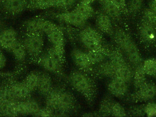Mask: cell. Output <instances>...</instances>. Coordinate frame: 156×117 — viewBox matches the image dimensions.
<instances>
[{"label":"cell","instance_id":"1","mask_svg":"<svg viewBox=\"0 0 156 117\" xmlns=\"http://www.w3.org/2000/svg\"><path fill=\"white\" fill-rule=\"evenodd\" d=\"M115 38L128 60L137 66L141 64V57L138 48L128 34L123 30L119 29L115 34Z\"/></svg>","mask_w":156,"mask_h":117},{"label":"cell","instance_id":"2","mask_svg":"<svg viewBox=\"0 0 156 117\" xmlns=\"http://www.w3.org/2000/svg\"><path fill=\"white\" fill-rule=\"evenodd\" d=\"M80 40L89 50L101 49L102 39L100 33L91 27L84 28L80 34Z\"/></svg>","mask_w":156,"mask_h":117},{"label":"cell","instance_id":"3","mask_svg":"<svg viewBox=\"0 0 156 117\" xmlns=\"http://www.w3.org/2000/svg\"><path fill=\"white\" fill-rule=\"evenodd\" d=\"M22 42L27 55L30 57H36L42 52L44 40L41 34H27Z\"/></svg>","mask_w":156,"mask_h":117},{"label":"cell","instance_id":"4","mask_svg":"<svg viewBox=\"0 0 156 117\" xmlns=\"http://www.w3.org/2000/svg\"><path fill=\"white\" fill-rule=\"evenodd\" d=\"M69 79L73 87L79 93L85 95L91 92V82L84 74L79 71H74L70 74Z\"/></svg>","mask_w":156,"mask_h":117},{"label":"cell","instance_id":"5","mask_svg":"<svg viewBox=\"0 0 156 117\" xmlns=\"http://www.w3.org/2000/svg\"><path fill=\"white\" fill-rule=\"evenodd\" d=\"M17 40V32L14 28L8 27L0 33V47L6 51L10 52Z\"/></svg>","mask_w":156,"mask_h":117},{"label":"cell","instance_id":"6","mask_svg":"<svg viewBox=\"0 0 156 117\" xmlns=\"http://www.w3.org/2000/svg\"><path fill=\"white\" fill-rule=\"evenodd\" d=\"M16 108L19 115H35L41 108L36 100L30 97L16 102Z\"/></svg>","mask_w":156,"mask_h":117},{"label":"cell","instance_id":"7","mask_svg":"<svg viewBox=\"0 0 156 117\" xmlns=\"http://www.w3.org/2000/svg\"><path fill=\"white\" fill-rule=\"evenodd\" d=\"M58 17L65 23L77 27L83 26L87 21L75 9L70 12L62 13L58 15Z\"/></svg>","mask_w":156,"mask_h":117},{"label":"cell","instance_id":"8","mask_svg":"<svg viewBox=\"0 0 156 117\" xmlns=\"http://www.w3.org/2000/svg\"><path fill=\"white\" fill-rule=\"evenodd\" d=\"M108 89L114 96L122 97L126 94L128 91V83L121 79L113 77L108 83Z\"/></svg>","mask_w":156,"mask_h":117},{"label":"cell","instance_id":"9","mask_svg":"<svg viewBox=\"0 0 156 117\" xmlns=\"http://www.w3.org/2000/svg\"><path fill=\"white\" fill-rule=\"evenodd\" d=\"M156 95V85L146 82L138 88L135 97L138 101H147L154 98Z\"/></svg>","mask_w":156,"mask_h":117},{"label":"cell","instance_id":"10","mask_svg":"<svg viewBox=\"0 0 156 117\" xmlns=\"http://www.w3.org/2000/svg\"><path fill=\"white\" fill-rule=\"evenodd\" d=\"M2 2L4 10L11 15L20 13L27 5V0H2Z\"/></svg>","mask_w":156,"mask_h":117},{"label":"cell","instance_id":"11","mask_svg":"<svg viewBox=\"0 0 156 117\" xmlns=\"http://www.w3.org/2000/svg\"><path fill=\"white\" fill-rule=\"evenodd\" d=\"M11 92L17 101L25 100L30 97L32 92L23 82H16L12 83L9 86Z\"/></svg>","mask_w":156,"mask_h":117},{"label":"cell","instance_id":"12","mask_svg":"<svg viewBox=\"0 0 156 117\" xmlns=\"http://www.w3.org/2000/svg\"><path fill=\"white\" fill-rule=\"evenodd\" d=\"M139 33L143 41L152 44L156 41V27L143 21L140 25Z\"/></svg>","mask_w":156,"mask_h":117},{"label":"cell","instance_id":"13","mask_svg":"<svg viewBox=\"0 0 156 117\" xmlns=\"http://www.w3.org/2000/svg\"><path fill=\"white\" fill-rule=\"evenodd\" d=\"M115 72L114 77L121 79L128 83L133 78V72L131 67L126 61L114 66Z\"/></svg>","mask_w":156,"mask_h":117},{"label":"cell","instance_id":"14","mask_svg":"<svg viewBox=\"0 0 156 117\" xmlns=\"http://www.w3.org/2000/svg\"><path fill=\"white\" fill-rule=\"evenodd\" d=\"M104 13L110 18L115 21H120L122 18V11L110 0H100Z\"/></svg>","mask_w":156,"mask_h":117},{"label":"cell","instance_id":"15","mask_svg":"<svg viewBox=\"0 0 156 117\" xmlns=\"http://www.w3.org/2000/svg\"><path fill=\"white\" fill-rule=\"evenodd\" d=\"M95 22L98 29L103 33L110 35L112 33L113 28L111 18L105 13L98 14Z\"/></svg>","mask_w":156,"mask_h":117},{"label":"cell","instance_id":"16","mask_svg":"<svg viewBox=\"0 0 156 117\" xmlns=\"http://www.w3.org/2000/svg\"><path fill=\"white\" fill-rule=\"evenodd\" d=\"M74 99L68 92H60L58 110L61 113L67 112L72 109L74 104Z\"/></svg>","mask_w":156,"mask_h":117},{"label":"cell","instance_id":"17","mask_svg":"<svg viewBox=\"0 0 156 117\" xmlns=\"http://www.w3.org/2000/svg\"><path fill=\"white\" fill-rule=\"evenodd\" d=\"M38 63L46 71L54 73H58L62 67L48 54L40 57L38 60Z\"/></svg>","mask_w":156,"mask_h":117},{"label":"cell","instance_id":"18","mask_svg":"<svg viewBox=\"0 0 156 117\" xmlns=\"http://www.w3.org/2000/svg\"><path fill=\"white\" fill-rule=\"evenodd\" d=\"M72 57L75 63L81 69H87L91 65L87 53L79 49H74L72 51Z\"/></svg>","mask_w":156,"mask_h":117},{"label":"cell","instance_id":"19","mask_svg":"<svg viewBox=\"0 0 156 117\" xmlns=\"http://www.w3.org/2000/svg\"><path fill=\"white\" fill-rule=\"evenodd\" d=\"M53 81L49 74L44 72L40 74V81L37 90L39 93L44 95H47L52 90Z\"/></svg>","mask_w":156,"mask_h":117},{"label":"cell","instance_id":"20","mask_svg":"<svg viewBox=\"0 0 156 117\" xmlns=\"http://www.w3.org/2000/svg\"><path fill=\"white\" fill-rule=\"evenodd\" d=\"M17 102H0V115L3 117L18 116Z\"/></svg>","mask_w":156,"mask_h":117},{"label":"cell","instance_id":"21","mask_svg":"<svg viewBox=\"0 0 156 117\" xmlns=\"http://www.w3.org/2000/svg\"><path fill=\"white\" fill-rule=\"evenodd\" d=\"M43 19L34 17L26 21L24 27L27 34H41V24Z\"/></svg>","mask_w":156,"mask_h":117},{"label":"cell","instance_id":"22","mask_svg":"<svg viewBox=\"0 0 156 117\" xmlns=\"http://www.w3.org/2000/svg\"><path fill=\"white\" fill-rule=\"evenodd\" d=\"M40 74L41 73L38 72L33 71L29 73L23 80L24 82L32 93L37 90L40 81Z\"/></svg>","mask_w":156,"mask_h":117},{"label":"cell","instance_id":"23","mask_svg":"<svg viewBox=\"0 0 156 117\" xmlns=\"http://www.w3.org/2000/svg\"><path fill=\"white\" fill-rule=\"evenodd\" d=\"M10 52L12 53L15 60L19 62H23L26 58L27 53L23 43L17 40L12 48Z\"/></svg>","mask_w":156,"mask_h":117},{"label":"cell","instance_id":"24","mask_svg":"<svg viewBox=\"0 0 156 117\" xmlns=\"http://www.w3.org/2000/svg\"><path fill=\"white\" fill-rule=\"evenodd\" d=\"M47 35L48 40L53 46L64 47V35L59 27L48 33Z\"/></svg>","mask_w":156,"mask_h":117},{"label":"cell","instance_id":"25","mask_svg":"<svg viewBox=\"0 0 156 117\" xmlns=\"http://www.w3.org/2000/svg\"><path fill=\"white\" fill-rule=\"evenodd\" d=\"M74 9L87 20L92 16L94 13L91 4L88 3L80 2Z\"/></svg>","mask_w":156,"mask_h":117},{"label":"cell","instance_id":"26","mask_svg":"<svg viewBox=\"0 0 156 117\" xmlns=\"http://www.w3.org/2000/svg\"><path fill=\"white\" fill-rule=\"evenodd\" d=\"M146 74L144 71L142 64L137 65L133 75L134 84L137 89L141 87L146 82Z\"/></svg>","mask_w":156,"mask_h":117},{"label":"cell","instance_id":"27","mask_svg":"<svg viewBox=\"0 0 156 117\" xmlns=\"http://www.w3.org/2000/svg\"><path fill=\"white\" fill-rule=\"evenodd\" d=\"M56 0H32L28 7L32 9H48L55 7Z\"/></svg>","mask_w":156,"mask_h":117},{"label":"cell","instance_id":"28","mask_svg":"<svg viewBox=\"0 0 156 117\" xmlns=\"http://www.w3.org/2000/svg\"><path fill=\"white\" fill-rule=\"evenodd\" d=\"M49 56L62 66L64 61V47L53 46L48 52Z\"/></svg>","mask_w":156,"mask_h":117},{"label":"cell","instance_id":"29","mask_svg":"<svg viewBox=\"0 0 156 117\" xmlns=\"http://www.w3.org/2000/svg\"><path fill=\"white\" fill-rule=\"evenodd\" d=\"M60 91L58 90H53L49 92L46 98V104L48 107L51 109H57L58 106Z\"/></svg>","mask_w":156,"mask_h":117},{"label":"cell","instance_id":"30","mask_svg":"<svg viewBox=\"0 0 156 117\" xmlns=\"http://www.w3.org/2000/svg\"><path fill=\"white\" fill-rule=\"evenodd\" d=\"M101 49L89 50L87 54L92 64L102 62L105 58V55Z\"/></svg>","mask_w":156,"mask_h":117},{"label":"cell","instance_id":"31","mask_svg":"<svg viewBox=\"0 0 156 117\" xmlns=\"http://www.w3.org/2000/svg\"><path fill=\"white\" fill-rule=\"evenodd\" d=\"M142 65L146 75L151 76L156 75V59H147L144 62Z\"/></svg>","mask_w":156,"mask_h":117},{"label":"cell","instance_id":"32","mask_svg":"<svg viewBox=\"0 0 156 117\" xmlns=\"http://www.w3.org/2000/svg\"><path fill=\"white\" fill-rule=\"evenodd\" d=\"M99 71L101 74L103 76L112 78L114 76L115 69L111 61L101 64L99 67Z\"/></svg>","mask_w":156,"mask_h":117},{"label":"cell","instance_id":"33","mask_svg":"<svg viewBox=\"0 0 156 117\" xmlns=\"http://www.w3.org/2000/svg\"><path fill=\"white\" fill-rule=\"evenodd\" d=\"M9 86L0 87V102H16Z\"/></svg>","mask_w":156,"mask_h":117},{"label":"cell","instance_id":"34","mask_svg":"<svg viewBox=\"0 0 156 117\" xmlns=\"http://www.w3.org/2000/svg\"><path fill=\"white\" fill-rule=\"evenodd\" d=\"M143 21L156 27V13L149 7L143 11Z\"/></svg>","mask_w":156,"mask_h":117},{"label":"cell","instance_id":"35","mask_svg":"<svg viewBox=\"0 0 156 117\" xmlns=\"http://www.w3.org/2000/svg\"><path fill=\"white\" fill-rule=\"evenodd\" d=\"M144 0H129L127 5V9L130 13L136 14L139 13L144 3Z\"/></svg>","mask_w":156,"mask_h":117},{"label":"cell","instance_id":"36","mask_svg":"<svg viewBox=\"0 0 156 117\" xmlns=\"http://www.w3.org/2000/svg\"><path fill=\"white\" fill-rule=\"evenodd\" d=\"M111 115L114 117H126V113L123 107L118 103H113L112 108Z\"/></svg>","mask_w":156,"mask_h":117},{"label":"cell","instance_id":"37","mask_svg":"<svg viewBox=\"0 0 156 117\" xmlns=\"http://www.w3.org/2000/svg\"><path fill=\"white\" fill-rule=\"evenodd\" d=\"M58 27L57 25L53 22L43 19L41 24V32L47 35Z\"/></svg>","mask_w":156,"mask_h":117},{"label":"cell","instance_id":"38","mask_svg":"<svg viewBox=\"0 0 156 117\" xmlns=\"http://www.w3.org/2000/svg\"><path fill=\"white\" fill-rule=\"evenodd\" d=\"M77 0H56L55 7L68 9L76 4Z\"/></svg>","mask_w":156,"mask_h":117},{"label":"cell","instance_id":"39","mask_svg":"<svg viewBox=\"0 0 156 117\" xmlns=\"http://www.w3.org/2000/svg\"><path fill=\"white\" fill-rule=\"evenodd\" d=\"M113 103L110 100H105L101 105L100 112L103 116H108V115L111 114L112 108Z\"/></svg>","mask_w":156,"mask_h":117},{"label":"cell","instance_id":"40","mask_svg":"<svg viewBox=\"0 0 156 117\" xmlns=\"http://www.w3.org/2000/svg\"><path fill=\"white\" fill-rule=\"evenodd\" d=\"M144 110L147 117H156V104L149 103L145 106Z\"/></svg>","mask_w":156,"mask_h":117},{"label":"cell","instance_id":"41","mask_svg":"<svg viewBox=\"0 0 156 117\" xmlns=\"http://www.w3.org/2000/svg\"><path fill=\"white\" fill-rule=\"evenodd\" d=\"M110 1L116 5L121 10L122 12H128L126 0H110Z\"/></svg>","mask_w":156,"mask_h":117},{"label":"cell","instance_id":"42","mask_svg":"<svg viewBox=\"0 0 156 117\" xmlns=\"http://www.w3.org/2000/svg\"><path fill=\"white\" fill-rule=\"evenodd\" d=\"M37 117H52L53 116V112L52 109L48 107L40 109L35 115Z\"/></svg>","mask_w":156,"mask_h":117},{"label":"cell","instance_id":"43","mask_svg":"<svg viewBox=\"0 0 156 117\" xmlns=\"http://www.w3.org/2000/svg\"><path fill=\"white\" fill-rule=\"evenodd\" d=\"M7 63V59L5 55L2 51H0V70L3 69Z\"/></svg>","mask_w":156,"mask_h":117},{"label":"cell","instance_id":"44","mask_svg":"<svg viewBox=\"0 0 156 117\" xmlns=\"http://www.w3.org/2000/svg\"><path fill=\"white\" fill-rule=\"evenodd\" d=\"M148 7L156 13V0H150Z\"/></svg>","mask_w":156,"mask_h":117},{"label":"cell","instance_id":"45","mask_svg":"<svg viewBox=\"0 0 156 117\" xmlns=\"http://www.w3.org/2000/svg\"><path fill=\"white\" fill-rule=\"evenodd\" d=\"M95 1V0H80V2L91 4L93 2Z\"/></svg>","mask_w":156,"mask_h":117},{"label":"cell","instance_id":"46","mask_svg":"<svg viewBox=\"0 0 156 117\" xmlns=\"http://www.w3.org/2000/svg\"><path fill=\"white\" fill-rule=\"evenodd\" d=\"M2 20H1V18H0V29L2 28Z\"/></svg>","mask_w":156,"mask_h":117},{"label":"cell","instance_id":"47","mask_svg":"<svg viewBox=\"0 0 156 117\" xmlns=\"http://www.w3.org/2000/svg\"><path fill=\"white\" fill-rule=\"evenodd\" d=\"M2 0H0V3L2 2Z\"/></svg>","mask_w":156,"mask_h":117},{"label":"cell","instance_id":"48","mask_svg":"<svg viewBox=\"0 0 156 117\" xmlns=\"http://www.w3.org/2000/svg\"><path fill=\"white\" fill-rule=\"evenodd\" d=\"M155 77H156V75H155Z\"/></svg>","mask_w":156,"mask_h":117}]
</instances>
